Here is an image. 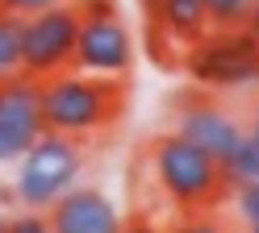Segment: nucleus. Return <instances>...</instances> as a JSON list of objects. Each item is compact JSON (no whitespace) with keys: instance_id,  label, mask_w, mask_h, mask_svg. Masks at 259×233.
<instances>
[{"instance_id":"10","label":"nucleus","mask_w":259,"mask_h":233,"mask_svg":"<svg viewBox=\"0 0 259 233\" xmlns=\"http://www.w3.org/2000/svg\"><path fill=\"white\" fill-rule=\"evenodd\" d=\"M155 21L163 25L167 38H184L197 46L205 38V25H209V13H205V0H163L155 13Z\"/></svg>"},{"instance_id":"22","label":"nucleus","mask_w":259,"mask_h":233,"mask_svg":"<svg viewBox=\"0 0 259 233\" xmlns=\"http://www.w3.org/2000/svg\"><path fill=\"white\" fill-rule=\"evenodd\" d=\"M251 133H259V108H255V125H251Z\"/></svg>"},{"instance_id":"21","label":"nucleus","mask_w":259,"mask_h":233,"mask_svg":"<svg viewBox=\"0 0 259 233\" xmlns=\"http://www.w3.org/2000/svg\"><path fill=\"white\" fill-rule=\"evenodd\" d=\"M159 5H163V0H142V13L155 17V13H159Z\"/></svg>"},{"instance_id":"5","label":"nucleus","mask_w":259,"mask_h":233,"mask_svg":"<svg viewBox=\"0 0 259 233\" xmlns=\"http://www.w3.org/2000/svg\"><path fill=\"white\" fill-rule=\"evenodd\" d=\"M230 38H201L188 54V75L209 88H238L259 79V38L242 29H226Z\"/></svg>"},{"instance_id":"16","label":"nucleus","mask_w":259,"mask_h":233,"mask_svg":"<svg viewBox=\"0 0 259 233\" xmlns=\"http://www.w3.org/2000/svg\"><path fill=\"white\" fill-rule=\"evenodd\" d=\"M9 233H51V221L38 216V212H25L17 221H9Z\"/></svg>"},{"instance_id":"12","label":"nucleus","mask_w":259,"mask_h":233,"mask_svg":"<svg viewBox=\"0 0 259 233\" xmlns=\"http://www.w3.org/2000/svg\"><path fill=\"white\" fill-rule=\"evenodd\" d=\"M21 75V17L0 9V83Z\"/></svg>"},{"instance_id":"13","label":"nucleus","mask_w":259,"mask_h":233,"mask_svg":"<svg viewBox=\"0 0 259 233\" xmlns=\"http://www.w3.org/2000/svg\"><path fill=\"white\" fill-rule=\"evenodd\" d=\"M251 5L255 0H205V13L218 29H242L251 17Z\"/></svg>"},{"instance_id":"11","label":"nucleus","mask_w":259,"mask_h":233,"mask_svg":"<svg viewBox=\"0 0 259 233\" xmlns=\"http://www.w3.org/2000/svg\"><path fill=\"white\" fill-rule=\"evenodd\" d=\"M226 179L247 188V183H259V133H242V142L234 146V154L222 162Z\"/></svg>"},{"instance_id":"18","label":"nucleus","mask_w":259,"mask_h":233,"mask_svg":"<svg viewBox=\"0 0 259 233\" xmlns=\"http://www.w3.org/2000/svg\"><path fill=\"white\" fill-rule=\"evenodd\" d=\"M176 233H230V229L218 225V221H188V225H180Z\"/></svg>"},{"instance_id":"14","label":"nucleus","mask_w":259,"mask_h":233,"mask_svg":"<svg viewBox=\"0 0 259 233\" xmlns=\"http://www.w3.org/2000/svg\"><path fill=\"white\" fill-rule=\"evenodd\" d=\"M238 216L247 221L251 233H259V183H247L238 192Z\"/></svg>"},{"instance_id":"15","label":"nucleus","mask_w":259,"mask_h":233,"mask_svg":"<svg viewBox=\"0 0 259 233\" xmlns=\"http://www.w3.org/2000/svg\"><path fill=\"white\" fill-rule=\"evenodd\" d=\"M55 5H67V0H0L5 13H17V17H34L42 9H55Z\"/></svg>"},{"instance_id":"19","label":"nucleus","mask_w":259,"mask_h":233,"mask_svg":"<svg viewBox=\"0 0 259 233\" xmlns=\"http://www.w3.org/2000/svg\"><path fill=\"white\" fill-rule=\"evenodd\" d=\"M247 29H251L255 38H259V0H255V5H251V17H247Z\"/></svg>"},{"instance_id":"9","label":"nucleus","mask_w":259,"mask_h":233,"mask_svg":"<svg viewBox=\"0 0 259 233\" xmlns=\"http://www.w3.org/2000/svg\"><path fill=\"white\" fill-rule=\"evenodd\" d=\"M176 133H184L188 142H197L201 150H209L218 162H226L234 154V146L242 142V125L234 121V116H226L222 108H213V104L188 108L180 116V129H176Z\"/></svg>"},{"instance_id":"8","label":"nucleus","mask_w":259,"mask_h":233,"mask_svg":"<svg viewBox=\"0 0 259 233\" xmlns=\"http://www.w3.org/2000/svg\"><path fill=\"white\" fill-rule=\"evenodd\" d=\"M51 233H121L125 221L117 204L96 188H67L51 204Z\"/></svg>"},{"instance_id":"4","label":"nucleus","mask_w":259,"mask_h":233,"mask_svg":"<svg viewBox=\"0 0 259 233\" xmlns=\"http://www.w3.org/2000/svg\"><path fill=\"white\" fill-rule=\"evenodd\" d=\"M79 33V9L55 5L34 17H21V75L25 79H51L71 67Z\"/></svg>"},{"instance_id":"3","label":"nucleus","mask_w":259,"mask_h":233,"mask_svg":"<svg viewBox=\"0 0 259 233\" xmlns=\"http://www.w3.org/2000/svg\"><path fill=\"white\" fill-rule=\"evenodd\" d=\"M17 162H21V171H17V200L25 208H51L67 188H75L84 154H79V146L67 138V133H51L46 129Z\"/></svg>"},{"instance_id":"23","label":"nucleus","mask_w":259,"mask_h":233,"mask_svg":"<svg viewBox=\"0 0 259 233\" xmlns=\"http://www.w3.org/2000/svg\"><path fill=\"white\" fill-rule=\"evenodd\" d=\"M0 233H9V221H0Z\"/></svg>"},{"instance_id":"17","label":"nucleus","mask_w":259,"mask_h":233,"mask_svg":"<svg viewBox=\"0 0 259 233\" xmlns=\"http://www.w3.org/2000/svg\"><path fill=\"white\" fill-rule=\"evenodd\" d=\"M79 17H117V9H113V0H75Z\"/></svg>"},{"instance_id":"1","label":"nucleus","mask_w":259,"mask_h":233,"mask_svg":"<svg viewBox=\"0 0 259 233\" xmlns=\"http://www.w3.org/2000/svg\"><path fill=\"white\" fill-rule=\"evenodd\" d=\"M121 108V88L105 75H51L42 79V125L51 133H88L109 125Z\"/></svg>"},{"instance_id":"20","label":"nucleus","mask_w":259,"mask_h":233,"mask_svg":"<svg viewBox=\"0 0 259 233\" xmlns=\"http://www.w3.org/2000/svg\"><path fill=\"white\" fill-rule=\"evenodd\" d=\"M121 233H159L155 225H147V221H134V225H125Z\"/></svg>"},{"instance_id":"6","label":"nucleus","mask_w":259,"mask_h":233,"mask_svg":"<svg viewBox=\"0 0 259 233\" xmlns=\"http://www.w3.org/2000/svg\"><path fill=\"white\" fill-rule=\"evenodd\" d=\"M42 133V83L25 75L5 79L0 83V162H17Z\"/></svg>"},{"instance_id":"7","label":"nucleus","mask_w":259,"mask_h":233,"mask_svg":"<svg viewBox=\"0 0 259 233\" xmlns=\"http://www.w3.org/2000/svg\"><path fill=\"white\" fill-rule=\"evenodd\" d=\"M130 63H134V42H130V33L117 17H79L75 54H71L75 71L121 79L130 71Z\"/></svg>"},{"instance_id":"2","label":"nucleus","mask_w":259,"mask_h":233,"mask_svg":"<svg viewBox=\"0 0 259 233\" xmlns=\"http://www.w3.org/2000/svg\"><path fill=\"white\" fill-rule=\"evenodd\" d=\"M151 166L159 183H163V192L176 200V204H209L226 183V166L209 154V150H201L197 142H188L184 133H163V138H155L151 146Z\"/></svg>"}]
</instances>
